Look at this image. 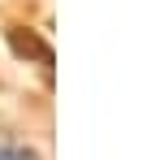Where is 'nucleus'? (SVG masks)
Returning a JSON list of instances; mask_svg holds the SVG:
<instances>
[{"label": "nucleus", "mask_w": 160, "mask_h": 160, "mask_svg": "<svg viewBox=\"0 0 160 160\" xmlns=\"http://www.w3.org/2000/svg\"><path fill=\"white\" fill-rule=\"evenodd\" d=\"M0 160H43L30 143L13 138V134H0Z\"/></svg>", "instance_id": "1"}]
</instances>
